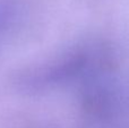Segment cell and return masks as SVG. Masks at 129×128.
<instances>
[{"label": "cell", "mask_w": 129, "mask_h": 128, "mask_svg": "<svg viewBox=\"0 0 129 128\" xmlns=\"http://www.w3.org/2000/svg\"><path fill=\"white\" fill-rule=\"evenodd\" d=\"M15 15V2L13 0H0V34L10 25Z\"/></svg>", "instance_id": "cell-1"}]
</instances>
